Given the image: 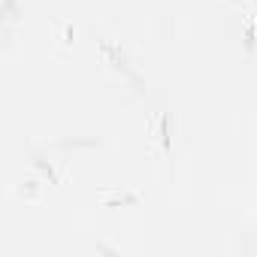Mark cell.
<instances>
[{
    "mask_svg": "<svg viewBox=\"0 0 257 257\" xmlns=\"http://www.w3.org/2000/svg\"><path fill=\"white\" fill-rule=\"evenodd\" d=\"M100 52H103V61H106L112 70H118L121 85H131L134 91H143V76H140V70H137V67L127 64V58H124L121 46H115V43H109V40H100Z\"/></svg>",
    "mask_w": 257,
    "mask_h": 257,
    "instance_id": "6da1fadb",
    "label": "cell"
},
{
    "mask_svg": "<svg viewBox=\"0 0 257 257\" xmlns=\"http://www.w3.org/2000/svg\"><path fill=\"white\" fill-rule=\"evenodd\" d=\"M239 4H251V7H257V0H239Z\"/></svg>",
    "mask_w": 257,
    "mask_h": 257,
    "instance_id": "7a4b0ae2",
    "label": "cell"
}]
</instances>
